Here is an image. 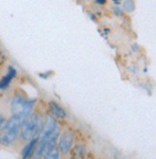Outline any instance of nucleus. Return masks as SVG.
Segmentation results:
<instances>
[{"mask_svg":"<svg viewBox=\"0 0 156 159\" xmlns=\"http://www.w3.org/2000/svg\"><path fill=\"white\" fill-rule=\"evenodd\" d=\"M21 117L12 116L0 130V145L3 147L12 146L20 134V125L22 121Z\"/></svg>","mask_w":156,"mask_h":159,"instance_id":"f257e3e1","label":"nucleus"},{"mask_svg":"<svg viewBox=\"0 0 156 159\" xmlns=\"http://www.w3.org/2000/svg\"><path fill=\"white\" fill-rule=\"evenodd\" d=\"M42 120L38 114L31 113L22 119L20 125V136L25 141L39 137V134L42 128Z\"/></svg>","mask_w":156,"mask_h":159,"instance_id":"f03ea898","label":"nucleus"},{"mask_svg":"<svg viewBox=\"0 0 156 159\" xmlns=\"http://www.w3.org/2000/svg\"><path fill=\"white\" fill-rule=\"evenodd\" d=\"M35 99H29L21 95H16L11 101V112L12 116H18L24 118L32 113L35 105Z\"/></svg>","mask_w":156,"mask_h":159,"instance_id":"7ed1b4c3","label":"nucleus"},{"mask_svg":"<svg viewBox=\"0 0 156 159\" xmlns=\"http://www.w3.org/2000/svg\"><path fill=\"white\" fill-rule=\"evenodd\" d=\"M73 134L69 131H64L63 134L60 137L59 146H58V151L59 152H62L63 154H67L72 148L73 145Z\"/></svg>","mask_w":156,"mask_h":159,"instance_id":"20e7f679","label":"nucleus"},{"mask_svg":"<svg viewBox=\"0 0 156 159\" xmlns=\"http://www.w3.org/2000/svg\"><path fill=\"white\" fill-rule=\"evenodd\" d=\"M48 110L50 112V115L54 119H65V118H67V112L65 111V109L54 101H50L48 103Z\"/></svg>","mask_w":156,"mask_h":159,"instance_id":"39448f33","label":"nucleus"},{"mask_svg":"<svg viewBox=\"0 0 156 159\" xmlns=\"http://www.w3.org/2000/svg\"><path fill=\"white\" fill-rule=\"evenodd\" d=\"M38 141H39L38 137L28 141V143L25 145V147L22 149V152H21L22 159H30L33 156V154L36 152L37 145H38Z\"/></svg>","mask_w":156,"mask_h":159,"instance_id":"423d86ee","label":"nucleus"},{"mask_svg":"<svg viewBox=\"0 0 156 159\" xmlns=\"http://www.w3.org/2000/svg\"><path fill=\"white\" fill-rule=\"evenodd\" d=\"M16 70L15 68L13 67H9L8 69V72L6 75H4L1 80H0V89L1 90H5L9 87L10 83L12 82V80L16 77Z\"/></svg>","mask_w":156,"mask_h":159,"instance_id":"0eeeda50","label":"nucleus"},{"mask_svg":"<svg viewBox=\"0 0 156 159\" xmlns=\"http://www.w3.org/2000/svg\"><path fill=\"white\" fill-rule=\"evenodd\" d=\"M43 159H60V152L58 151V148H55L54 149H52L50 152L43 156Z\"/></svg>","mask_w":156,"mask_h":159,"instance_id":"6e6552de","label":"nucleus"},{"mask_svg":"<svg viewBox=\"0 0 156 159\" xmlns=\"http://www.w3.org/2000/svg\"><path fill=\"white\" fill-rule=\"evenodd\" d=\"M123 8H124V10L127 12H132L135 9V4L133 1H131V0H128V1L123 2Z\"/></svg>","mask_w":156,"mask_h":159,"instance_id":"1a4fd4ad","label":"nucleus"},{"mask_svg":"<svg viewBox=\"0 0 156 159\" xmlns=\"http://www.w3.org/2000/svg\"><path fill=\"white\" fill-rule=\"evenodd\" d=\"M6 119H5V117L3 116V115H1L0 114V130H1L2 128H3V126H4V125H5V123H6Z\"/></svg>","mask_w":156,"mask_h":159,"instance_id":"9d476101","label":"nucleus"}]
</instances>
